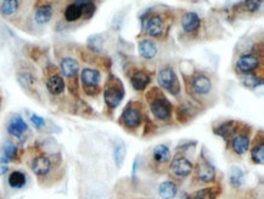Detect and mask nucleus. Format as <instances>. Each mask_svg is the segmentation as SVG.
<instances>
[{"label":"nucleus","mask_w":264,"mask_h":199,"mask_svg":"<svg viewBox=\"0 0 264 199\" xmlns=\"http://www.w3.org/2000/svg\"><path fill=\"white\" fill-rule=\"evenodd\" d=\"M63 159L60 153L45 152L43 149L35 151L29 159V168L33 174L37 176L39 184L42 186L54 185L60 178V171Z\"/></svg>","instance_id":"1"},{"label":"nucleus","mask_w":264,"mask_h":199,"mask_svg":"<svg viewBox=\"0 0 264 199\" xmlns=\"http://www.w3.org/2000/svg\"><path fill=\"white\" fill-rule=\"evenodd\" d=\"M146 99L149 102L150 112L156 119L159 121H167L171 119L172 114H173V105L167 99L164 92H161V89L151 88L146 94Z\"/></svg>","instance_id":"2"},{"label":"nucleus","mask_w":264,"mask_h":199,"mask_svg":"<svg viewBox=\"0 0 264 199\" xmlns=\"http://www.w3.org/2000/svg\"><path fill=\"white\" fill-rule=\"evenodd\" d=\"M143 104L140 102H130L123 109L119 117V123L125 127L126 130H136L141 126L143 123Z\"/></svg>","instance_id":"3"},{"label":"nucleus","mask_w":264,"mask_h":199,"mask_svg":"<svg viewBox=\"0 0 264 199\" xmlns=\"http://www.w3.org/2000/svg\"><path fill=\"white\" fill-rule=\"evenodd\" d=\"M125 98V87L118 78L110 77L104 88V100H105L106 106L110 110H115L119 106Z\"/></svg>","instance_id":"4"},{"label":"nucleus","mask_w":264,"mask_h":199,"mask_svg":"<svg viewBox=\"0 0 264 199\" xmlns=\"http://www.w3.org/2000/svg\"><path fill=\"white\" fill-rule=\"evenodd\" d=\"M194 178L196 180L198 184H205V185H210L213 184L216 181L217 177V172L214 166L211 164L207 159L205 158H198V160L196 162V165L194 166Z\"/></svg>","instance_id":"5"},{"label":"nucleus","mask_w":264,"mask_h":199,"mask_svg":"<svg viewBox=\"0 0 264 199\" xmlns=\"http://www.w3.org/2000/svg\"><path fill=\"white\" fill-rule=\"evenodd\" d=\"M100 81L101 75L99 71L94 70V68H83L80 73V83H82L84 93L88 96L94 97L100 93Z\"/></svg>","instance_id":"6"},{"label":"nucleus","mask_w":264,"mask_h":199,"mask_svg":"<svg viewBox=\"0 0 264 199\" xmlns=\"http://www.w3.org/2000/svg\"><path fill=\"white\" fill-rule=\"evenodd\" d=\"M157 82L164 89L167 91L172 96L177 97L180 93V82H179L177 74L172 67L162 68L158 73Z\"/></svg>","instance_id":"7"},{"label":"nucleus","mask_w":264,"mask_h":199,"mask_svg":"<svg viewBox=\"0 0 264 199\" xmlns=\"http://www.w3.org/2000/svg\"><path fill=\"white\" fill-rule=\"evenodd\" d=\"M6 132L17 141H25L29 132V127L19 114H12L6 122Z\"/></svg>","instance_id":"8"},{"label":"nucleus","mask_w":264,"mask_h":199,"mask_svg":"<svg viewBox=\"0 0 264 199\" xmlns=\"http://www.w3.org/2000/svg\"><path fill=\"white\" fill-rule=\"evenodd\" d=\"M230 148L231 151L235 153L236 155H243L250 149L251 146V137H250V129L243 126L241 123L240 129L230 139Z\"/></svg>","instance_id":"9"},{"label":"nucleus","mask_w":264,"mask_h":199,"mask_svg":"<svg viewBox=\"0 0 264 199\" xmlns=\"http://www.w3.org/2000/svg\"><path fill=\"white\" fill-rule=\"evenodd\" d=\"M168 169L172 172V175L182 180V178H187L192 174L194 164L189 160L187 156L178 155L174 159H172L171 162H169Z\"/></svg>","instance_id":"10"},{"label":"nucleus","mask_w":264,"mask_h":199,"mask_svg":"<svg viewBox=\"0 0 264 199\" xmlns=\"http://www.w3.org/2000/svg\"><path fill=\"white\" fill-rule=\"evenodd\" d=\"M191 89L197 97L208 96L213 89L211 78L204 74H197L191 78Z\"/></svg>","instance_id":"11"},{"label":"nucleus","mask_w":264,"mask_h":199,"mask_svg":"<svg viewBox=\"0 0 264 199\" xmlns=\"http://www.w3.org/2000/svg\"><path fill=\"white\" fill-rule=\"evenodd\" d=\"M144 28L150 37L161 38L165 32V20L161 15H151L145 20Z\"/></svg>","instance_id":"12"},{"label":"nucleus","mask_w":264,"mask_h":199,"mask_svg":"<svg viewBox=\"0 0 264 199\" xmlns=\"http://www.w3.org/2000/svg\"><path fill=\"white\" fill-rule=\"evenodd\" d=\"M45 87H47L49 94L58 97L64 94L65 89H66V82H65L64 77L60 74H53L45 81Z\"/></svg>","instance_id":"13"},{"label":"nucleus","mask_w":264,"mask_h":199,"mask_svg":"<svg viewBox=\"0 0 264 199\" xmlns=\"http://www.w3.org/2000/svg\"><path fill=\"white\" fill-rule=\"evenodd\" d=\"M17 81L26 92L31 94L32 97H37V78L29 71H18Z\"/></svg>","instance_id":"14"},{"label":"nucleus","mask_w":264,"mask_h":199,"mask_svg":"<svg viewBox=\"0 0 264 199\" xmlns=\"http://www.w3.org/2000/svg\"><path fill=\"white\" fill-rule=\"evenodd\" d=\"M151 159L152 162H154L156 166H158V168H164L166 165H169L172 159L171 149L166 144L156 146L154 151H152Z\"/></svg>","instance_id":"15"},{"label":"nucleus","mask_w":264,"mask_h":199,"mask_svg":"<svg viewBox=\"0 0 264 199\" xmlns=\"http://www.w3.org/2000/svg\"><path fill=\"white\" fill-rule=\"evenodd\" d=\"M259 58L255 54H243L237 60V68L242 74H253V71L259 66Z\"/></svg>","instance_id":"16"},{"label":"nucleus","mask_w":264,"mask_h":199,"mask_svg":"<svg viewBox=\"0 0 264 199\" xmlns=\"http://www.w3.org/2000/svg\"><path fill=\"white\" fill-rule=\"evenodd\" d=\"M240 126H241V123L230 120V121L221 122L220 125L217 127V129H214V133L219 137H221L224 141L229 142L230 139L234 137V135L237 132V130L240 129Z\"/></svg>","instance_id":"17"},{"label":"nucleus","mask_w":264,"mask_h":199,"mask_svg":"<svg viewBox=\"0 0 264 199\" xmlns=\"http://www.w3.org/2000/svg\"><path fill=\"white\" fill-rule=\"evenodd\" d=\"M61 74L67 78H76L79 73V63L73 58H64L60 61Z\"/></svg>","instance_id":"18"},{"label":"nucleus","mask_w":264,"mask_h":199,"mask_svg":"<svg viewBox=\"0 0 264 199\" xmlns=\"http://www.w3.org/2000/svg\"><path fill=\"white\" fill-rule=\"evenodd\" d=\"M54 15V8L51 4H42L39 5L34 12V21L38 25H47L50 22Z\"/></svg>","instance_id":"19"},{"label":"nucleus","mask_w":264,"mask_h":199,"mask_svg":"<svg viewBox=\"0 0 264 199\" xmlns=\"http://www.w3.org/2000/svg\"><path fill=\"white\" fill-rule=\"evenodd\" d=\"M251 159L257 165H262L264 162V139L262 132H260L259 137L257 135L255 143L251 148Z\"/></svg>","instance_id":"20"},{"label":"nucleus","mask_w":264,"mask_h":199,"mask_svg":"<svg viewBox=\"0 0 264 199\" xmlns=\"http://www.w3.org/2000/svg\"><path fill=\"white\" fill-rule=\"evenodd\" d=\"M150 81L151 78L145 71L138 70L135 73H133L132 77H130V83H132V87L134 88L138 92H141V91H145L148 86L150 84Z\"/></svg>","instance_id":"21"},{"label":"nucleus","mask_w":264,"mask_h":199,"mask_svg":"<svg viewBox=\"0 0 264 199\" xmlns=\"http://www.w3.org/2000/svg\"><path fill=\"white\" fill-rule=\"evenodd\" d=\"M182 29L188 33H194L201 26V20L196 12H187L181 20Z\"/></svg>","instance_id":"22"},{"label":"nucleus","mask_w":264,"mask_h":199,"mask_svg":"<svg viewBox=\"0 0 264 199\" xmlns=\"http://www.w3.org/2000/svg\"><path fill=\"white\" fill-rule=\"evenodd\" d=\"M220 194V187L212 186V187H205L201 190L195 191L194 193L189 195L188 199H218Z\"/></svg>","instance_id":"23"},{"label":"nucleus","mask_w":264,"mask_h":199,"mask_svg":"<svg viewBox=\"0 0 264 199\" xmlns=\"http://www.w3.org/2000/svg\"><path fill=\"white\" fill-rule=\"evenodd\" d=\"M8 184L14 190H21L27 185V176L24 171L14 170L8 176Z\"/></svg>","instance_id":"24"},{"label":"nucleus","mask_w":264,"mask_h":199,"mask_svg":"<svg viewBox=\"0 0 264 199\" xmlns=\"http://www.w3.org/2000/svg\"><path fill=\"white\" fill-rule=\"evenodd\" d=\"M139 54L144 59H154L157 54V45L155 42L150 41V39H143L139 42L138 45Z\"/></svg>","instance_id":"25"},{"label":"nucleus","mask_w":264,"mask_h":199,"mask_svg":"<svg viewBox=\"0 0 264 199\" xmlns=\"http://www.w3.org/2000/svg\"><path fill=\"white\" fill-rule=\"evenodd\" d=\"M158 193L164 199H173L178 193V186L174 181H165L158 186Z\"/></svg>","instance_id":"26"},{"label":"nucleus","mask_w":264,"mask_h":199,"mask_svg":"<svg viewBox=\"0 0 264 199\" xmlns=\"http://www.w3.org/2000/svg\"><path fill=\"white\" fill-rule=\"evenodd\" d=\"M19 0H2L0 4V14L5 17H11L18 11Z\"/></svg>","instance_id":"27"},{"label":"nucleus","mask_w":264,"mask_h":199,"mask_svg":"<svg viewBox=\"0 0 264 199\" xmlns=\"http://www.w3.org/2000/svg\"><path fill=\"white\" fill-rule=\"evenodd\" d=\"M73 3L80 8L82 11V17L84 20H89L94 16L95 12V4H94L93 0H73Z\"/></svg>","instance_id":"28"},{"label":"nucleus","mask_w":264,"mask_h":199,"mask_svg":"<svg viewBox=\"0 0 264 199\" xmlns=\"http://www.w3.org/2000/svg\"><path fill=\"white\" fill-rule=\"evenodd\" d=\"M3 158L8 162L15 161L16 159H18V148L14 142H4V144H3Z\"/></svg>","instance_id":"29"},{"label":"nucleus","mask_w":264,"mask_h":199,"mask_svg":"<svg viewBox=\"0 0 264 199\" xmlns=\"http://www.w3.org/2000/svg\"><path fill=\"white\" fill-rule=\"evenodd\" d=\"M64 17L67 22H76L79 19H82V11H80V8L78 5L74 4V3H71L66 6L64 11Z\"/></svg>","instance_id":"30"},{"label":"nucleus","mask_w":264,"mask_h":199,"mask_svg":"<svg viewBox=\"0 0 264 199\" xmlns=\"http://www.w3.org/2000/svg\"><path fill=\"white\" fill-rule=\"evenodd\" d=\"M229 181L234 188L242 187L243 184H245V174H243V171L240 168H231Z\"/></svg>","instance_id":"31"},{"label":"nucleus","mask_w":264,"mask_h":199,"mask_svg":"<svg viewBox=\"0 0 264 199\" xmlns=\"http://www.w3.org/2000/svg\"><path fill=\"white\" fill-rule=\"evenodd\" d=\"M127 156V148L126 144L123 142H119L118 144L115 147V152H113V158H115V162L117 168H122L123 164H125Z\"/></svg>","instance_id":"32"},{"label":"nucleus","mask_w":264,"mask_h":199,"mask_svg":"<svg viewBox=\"0 0 264 199\" xmlns=\"http://www.w3.org/2000/svg\"><path fill=\"white\" fill-rule=\"evenodd\" d=\"M241 80H242V83L245 84L247 88H251V89L257 88L262 84V78H259L255 74H243Z\"/></svg>","instance_id":"33"},{"label":"nucleus","mask_w":264,"mask_h":199,"mask_svg":"<svg viewBox=\"0 0 264 199\" xmlns=\"http://www.w3.org/2000/svg\"><path fill=\"white\" fill-rule=\"evenodd\" d=\"M88 47L90 48V50L96 51L99 53L103 48V37L100 34H93L88 38Z\"/></svg>","instance_id":"34"},{"label":"nucleus","mask_w":264,"mask_h":199,"mask_svg":"<svg viewBox=\"0 0 264 199\" xmlns=\"http://www.w3.org/2000/svg\"><path fill=\"white\" fill-rule=\"evenodd\" d=\"M262 4V0H245L243 2V6L247 11L250 12H257Z\"/></svg>","instance_id":"35"},{"label":"nucleus","mask_w":264,"mask_h":199,"mask_svg":"<svg viewBox=\"0 0 264 199\" xmlns=\"http://www.w3.org/2000/svg\"><path fill=\"white\" fill-rule=\"evenodd\" d=\"M31 122L33 123L34 127L37 130L44 129L45 125H47V121H45L44 117L39 116V115H37V114H32V115H31Z\"/></svg>","instance_id":"36"},{"label":"nucleus","mask_w":264,"mask_h":199,"mask_svg":"<svg viewBox=\"0 0 264 199\" xmlns=\"http://www.w3.org/2000/svg\"><path fill=\"white\" fill-rule=\"evenodd\" d=\"M8 171H9L8 161H6L5 159L2 156V158H0V176L5 175Z\"/></svg>","instance_id":"37"}]
</instances>
